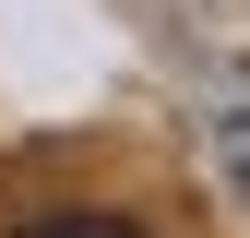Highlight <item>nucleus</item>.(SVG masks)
<instances>
[{
  "label": "nucleus",
  "instance_id": "2",
  "mask_svg": "<svg viewBox=\"0 0 250 238\" xmlns=\"http://www.w3.org/2000/svg\"><path fill=\"white\" fill-rule=\"evenodd\" d=\"M214 155H227V178L250 191V119H227V131H214Z\"/></svg>",
  "mask_w": 250,
  "mask_h": 238
},
{
  "label": "nucleus",
  "instance_id": "1",
  "mask_svg": "<svg viewBox=\"0 0 250 238\" xmlns=\"http://www.w3.org/2000/svg\"><path fill=\"white\" fill-rule=\"evenodd\" d=\"M24 238H143V226H119V215H48V226H24Z\"/></svg>",
  "mask_w": 250,
  "mask_h": 238
}]
</instances>
